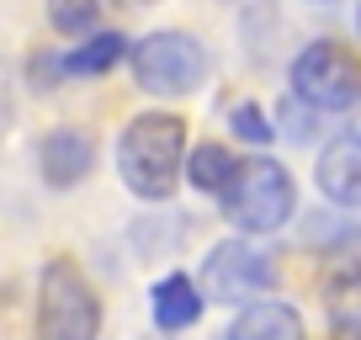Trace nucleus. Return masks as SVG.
<instances>
[{
  "instance_id": "7ed1b4c3",
  "label": "nucleus",
  "mask_w": 361,
  "mask_h": 340,
  "mask_svg": "<svg viewBox=\"0 0 361 340\" xmlns=\"http://www.w3.org/2000/svg\"><path fill=\"white\" fill-rule=\"evenodd\" d=\"M102 298L69 255H54L37 277V340H96Z\"/></svg>"
},
{
  "instance_id": "0eeeda50",
  "label": "nucleus",
  "mask_w": 361,
  "mask_h": 340,
  "mask_svg": "<svg viewBox=\"0 0 361 340\" xmlns=\"http://www.w3.org/2000/svg\"><path fill=\"white\" fill-rule=\"evenodd\" d=\"M324 314L340 340H361V229H350L324 261Z\"/></svg>"
},
{
  "instance_id": "1a4fd4ad",
  "label": "nucleus",
  "mask_w": 361,
  "mask_h": 340,
  "mask_svg": "<svg viewBox=\"0 0 361 340\" xmlns=\"http://www.w3.org/2000/svg\"><path fill=\"white\" fill-rule=\"evenodd\" d=\"M319 192L340 207H361V144L340 138L319 154Z\"/></svg>"
},
{
  "instance_id": "6e6552de",
  "label": "nucleus",
  "mask_w": 361,
  "mask_h": 340,
  "mask_svg": "<svg viewBox=\"0 0 361 340\" xmlns=\"http://www.w3.org/2000/svg\"><path fill=\"white\" fill-rule=\"evenodd\" d=\"M37 165H43L48 186H80L96 165V144H90L85 128H54V133L37 144Z\"/></svg>"
},
{
  "instance_id": "dca6fc26",
  "label": "nucleus",
  "mask_w": 361,
  "mask_h": 340,
  "mask_svg": "<svg viewBox=\"0 0 361 340\" xmlns=\"http://www.w3.org/2000/svg\"><path fill=\"white\" fill-rule=\"evenodd\" d=\"M6 123H11V75L0 69V133H6Z\"/></svg>"
},
{
  "instance_id": "20e7f679",
  "label": "nucleus",
  "mask_w": 361,
  "mask_h": 340,
  "mask_svg": "<svg viewBox=\"0 0 361 340\" xmlns=\"http://www.w3.org/2000/svg\"><path fill=\"white\" fill-rule=\"evenodd\" d=\"M293 96L314 112H350L361 102V59L340 43H308L293 59Z\"/></svg>"
},
{
  "instance_id": "f257e3e1",
  "label": "nucleus",
  "mask_w": 361,
  "mask_h": 340,
  "mask_svg": "<svg viewBox=\"0 0 361 340\" xmlns=\"http://www.w3.org/2000/svg\"><path fill=\"white\" fill-rule=\"evenodd\" d=\"M180 159H186V128L170 112L133 117L123 144H117V170H123L128 192H138V197H170L176 192Z\"/></svg>"
},
{
  "instance_id": "f8f14e48",
  "label": "nucleus",
  "mask_w": 361,
  "mask_h": 340,
  "mask_svg": "<svg viewBox=\"0 0 361 340\" xmlns=\"http://www.w3.org/2000/svg\"><path fill=\"white\" fill-rule=\"evenodd\" d=\"M117 59H123V37L117 32H96L90 43H80L75 54L59 59V75H102V69H112Z\"/></svg>"
},
{
  "instance_id": "2eb2a0df",
  "label": "nucleus",
  "mask_w": 361,
  "mask_h": 340,
  "mask_svg": "<svg viewBox=\"0 0 361 340\" xmlns=\"http://www.w3.org/2000/svg\"><path fill=\"white\" fill-rule=\"evenodd\" d=\"M234 133L245 138V144H271V133H276V128H271V117L260 112L255 102H239V107H234Z\"/></svg>"
},
{
  "instance_id": "f03ea898",
  "label": "nucleus",
  "mask_w": 361,
  "mask_h": 340,
  "mask_svg": "<svg viewBox=\"0 0 361 340\" xmlns=\"http://www.w3.org/2000/svg\"><path fill=\"white\" fill-rule=\"evenodd\" d=\"M218 202H224V218L234 229H245V234H276L298 207V186L276 159L255 154V159H239L234 165V176L224 181Z\"/></svg>"
},
{
  "instance_id": "9d476101",
  "label": "nucleus",
  "mask_w": 361,
  "mask_h": 340,
  "mask_svg": "<svg viewBox=\"0 0 361 340\" xmlns=\"http://www.w3.org/2000/svg\"><path fill=\"white\" fill-rule=\"evenodd\" d=\"M224 340H303V319H298V308L276 303V298H260V303L239 308Z\"/></svg>"
},
{
  "instance_id": "39448f33",
  "label": "nucleus",
  "mask_w": 361,
  "mask_h": 340,
  "mask_svg": "<svg viewBox=\"0 0 361 340\" xmlns=\"http://www.w3.org/2000/svg\"><path fill=\"white\" fill-rule=\"evenodd\" d=\"M207 75V54L192 32H149L133 43V80L149 96H186Z\"/></svg>"
},
{
  "instance_id": "4468645a",
  "label": "nucleus",
  "mask_w": 361,
  "mask_h": 340,
  "mask_svg": "<svg viewBox=\"0 0 361 340\" xmlns=\"http://www.w3.org/2000/svg\"><path fill=\"white\" fill-rule=\"evenodd\" d=\"M96 16H102V0H48V22H54V32H90L96 27Z\"/></svg>"
},
{
  "instance_id": "9b49d317",
  "label": "nucleus",
  "mask_w": 361,
  "mask_h": 340,
  "mask_svg": "<svg viewBox=\"0 0 361 340\" xmlns=\"http://www.w3.org/2000/svg\"><path fill=\"white\" fill-rule=\"evenodd\" d=\"M202 303L207 298L197 293V282L176 272V277H165V282L154 287V324L170 329V335H176V329H192L197 319H202Z\"/></svg>"
},
{
  "instance_id": "423d86ee",
  "label": "nucleus",
  "mask_w": 361,
  "mask_h": 340,
  "mask_svg": "<svg viewBox=\"0 0 361 340\" xmlns=\"http://www.w3.org/2000/svg\"><path fill=\"white\" fill-rule=\"evenodd\" d=\"M276 287V261L271 250L250 245V239H224L202 261V277H197V293L213 298V303H260V298Z\"/></svg>"
},
{
  "instance_id": "ddd939ff",
  "label": "nucleus",
  "mask_w": 361,
  "mask_h": 340,
  "mask_svg": "<svg viewBox=\"0 0 361 340\" xmlns=\"http://www.w3.org/2000/svg\"><path fill=\"white\" fill-rule=\"evenodd\" d=\"M186 176H192L202 192H224V181L234 176V154H228L224 144H202V149H192V159H186Z\"/></svg>"
},
{
  "instance_id": "a211bd4d",
  "label": "nucleus",
  "mask_w": 361,
  "mask_h": 340,
  "mask_svg": "<svg viewBox=\"0 0 361 340\" xmlns=\"http://www.w3.org/2000/svg\"><path fill=\"white\" fill-rule=\"evenodd\" d=\"M138 6H144V0H138Z\"/></svg>"
},
{
  "instance_id": "f3484780",
  "label": "nucleus",
  "mask_w": 361,
  "mask_h": 340,
  "mask_svg": "<svg viewBox=\"0 0 361 340\" xmlns=\"http://www.w3.org/2000/svg\"><path fill=\"white\" fill-rule=\"evenodd\" d=\"M350 138H356V144H361V123H356V133H350Z\"/></svg>"
}]
</instances>
